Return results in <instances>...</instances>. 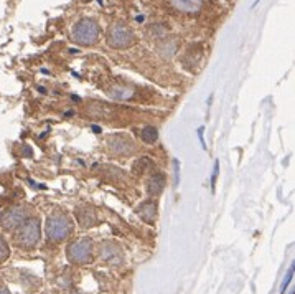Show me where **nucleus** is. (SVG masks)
<instances>
[{
    "instance_id": "f257e3e1",
    "label": "nucleus",
    "mask_w": 295,
    "mask_h": 294,
    "mask_svg": "<svg viewBox=\"0 0 295 294\" xmlns=\"http://www.w3.org/2000/svg\"><path fill=\"white\" fill-rule=\"evenodd\" d=\"M15 245L22 249H33L40 241L41 228L40 220L35 217H28L23 223H20L15 228Z\"/></svg>"
},
{
    "instance_id": "f03ea898",
    "label": "nucleus",
    "mask_w": 295,
    "mask_h": 294,
    "mask_svg": "<svg viewBox=\"0 0 295 294\" xmlns=\"http://www.w3.org/2000/svg\"><path fill=\"white\" fill-rule=\"evenodd\" d=\"M73 40L81 47H94L101 36V27L92 18H81L73 27Z\"/></svg>"
},
{
    "instance_id": "7ed1b4c3",
    "label": "nucleus",
    "mask_w": 295,
    "mask_h": 294,
    "mask_svg": "<svg viewBox=\"0 0 295 294\" xmlns=\"http://www.w3.org/2000/svg\"><path fill=\"white\" fill-rule=\"evenodd\" d=\"M106 41L114 50H127L135 45L137 38H135V33L132 32V28H129L122 22H116L108 28Z\"/></svg>"
},
{
    "instance_id": "20e7f679",
    "label": "nucleus",
    "mask_w": 295,
    "mask_h": 294,
    "mask_svg": "<svg viewBox=\"0 0 295 294\" xmlns=\"http://www.w3.org/2000/svg\"><path fill=\"white\" fill-rule=\"evenodd\" d=\"M46 236L52 241H63L71 235L73 231V222L70 217L65 214H53L46 218Z\"/></svg>"
},
{
    "instance_id": "39448f33",
    "label": "nucleus",
    "mask_w": 295,
    "mask_h": 294,
    "mask_svg": "<svg viewBox=\"0 0 295 294\" xmlns=\"http://www.w3.org/2000/svg\"><path fill=\"white\" fill-rule=\"evenodd\" d=\"M66 255L73 265H87L92 261V241L89 238L74 240L68 245Z\"/></svg>"
},
{
    "instance_id": "423d86ee",
    "label": "nucleus",
    "mask_w": 295,
    "mask_h": 294,
    "mask_svg": "<svg viewBox=\"0 0 295 294\" xmlns=\"http://www.w3.org/2000/svg\"><path fill=\"white\" fill-rule=\"evenodd\" d=\"M30 215L25 207L22 205H14V207L5 208L2 214H0V227L5 231H12L15 230L18 225L23 223Z\"/></svg>"
},
{
    "instance_id": "0eeeda50",
    "label": "nucleus",
    "mask_w": 295,
    "mask_h": 294,
    "mask_svg": "<svg viewBox=\"0 0 295 294\" xmlns=\"http://www.w3.org/2000/svg\"><path fill=\"white\" fill-rule=\"evenodd\" d=\"M108 149L116 155H132L135 152V142L124 133H116L108 137Z\"/></svg>"
},
{
    "instance_id": "6e6552de",
    "label": "nucleus",
    "mask_w": 295,
    "mask_h": 294,
    "mask_svg": "<svg viewBox=\"0 0 295 294\" xmlns=\"http://www.w3.org/2000/svg\"><path fill=\"white\" fill-rule=\"evenodd\" d=\"M99 256H101L103 261H106L111 266H119L124 261L122 248L116 241H103L99 245Z\"/></svg>"
},
{
    "instance_id": "1a4fd4ad",
    "label": "nucleus",
    "mask_w": 295,
    "mask_h": 294,
    "mask_svg": "<svg viewBox=\"0 0 295 294\" xmlns=\"http://www.w3.org/2000/svg\"><path fill=\"white\" fill-rule=\"evenodd\" d=\"M202 56H203V45H202V43H193V45L188 47L185 50V53L181 55L180 63H181V66H183L186 71L194 73V70H196L198 65H200V60H202Z\"/></svg>"
},
{
    "instance_id": "9d476101",
    "label": "nucleus",
    "mask_w": 295,
    "mask_h": 294,
    "mask_svg": "<svg viewBox=\"0 0 295 294\" xmlns=\"http://www.w3.org/2000/svg\"><path fill=\"white\" fill-rule=\"evenodd\" d=\"M180 50V38L178 36H162L160 40H157V53H159L162 58L172 60L175 55L178 53Z\"/></svg>"
},
{
    "instance_id": "9b49d317",
    "label": "nucleus",
    "mask_w": 295,
    "mask_h": 294,
    "mask_svg": "<svg viewBox=\"0 0 295 294\" xmlns=\"http://www.w3.org/2000/svg\"><path fill=\"white\" fill-rule=\"evenodd\" d=\"M76 220L83 228H91L97 223V215L92 207H89V205H83V207L76 208Z\"/></svg>"
},
{
    "instance_id": "f8f14e48",
    "label": "nucleus",
    "mask_w": 295,
    "mask_h": 294,
    "mask_svg": "<svg viewBox=\"0 0 295 294\" xmlns=\"http://www.w3.org/2000/svg\"><path fill=\"white\" fill-rule=\"evenodd\" d=\"M157 202L155 200H145L142 205H139L137 208V214L142 218L143 222L149 223V225H154L157 222Z\"/></svg>"
},
{
    "instance_id": "ddd939ff",
    "label": "nucleus",
    "mask_w": 295,
    "mask_h": 294,
    "mask_svg": "<svg viewBox=\"0 0 295 294\" xmlns=\"http://www.w3.org/2000/svg\"><path fill=\"white\" fill-rule=\"evenodd\" d=\"M165 189V175L162 172H154L147 180V192L150 197H159Z\"/></svg>"
},
{
    "instance_id": "4468645a",
    "label": "nucleus",
    "mask_w": 295,
    "mask_h": 294,
    "mask_svg": "<svg viewBox=\"0 0 295 294\" xmlns=\"http://www.w3.org/2000/svg\"><path fill=\"white\" fill-rule=\"evenodd\" d=\"M172 7L183 14H198L203 9V0H172Z\"/></svg>"
},
{
    "instance_id": "2eb2a0df",
    "label": "nucleus",
    "mask_w": 295,
    "mask_h": 294,
    "mask_svg": "<svg viewBox=\"0 0 295 294\" xmlns=\"http://www.w3.org/2000/svg\"><path fill=\"white\" fill-rule=\"evenodd\" d=\"M154 167V162L152 159L149 157V155H142V157L137 159L134 164H132V172L135 175H143L147 171H150V169Z\"/></svg>"
},
{
    "instance_id": "dca6fc26",
    "label": "nucleus",
    "mask_w": 295,
    "mask_h": 294,
    "mask_svg": "<svg viewBox=\"0 0 295 294\" xmlns=\"http://www.w3.org/2000/svg\"><path fill=\"white\" fill-rule=\"evenodd\" d=\"M139 137H140V141L145 144H155L159 141V131L154 126H145L139 131Z\"/></svg>"
},
{
    "instance_id": "f3484780",
    "label": "nucleus",
    "mask_w": 295,
    "mask_h": 294,
    "mask_svg": "<svg viewBox=\"0 0 295 294\" xmlns=\"http://www.w3.org/2000/svg\"><path fill=\"white\" fill-rule=\"evenodd\" d=\"M167 27L165 25H162V23H157V25H149L147 27V35H149V38H152V40H160L162 36H165L167 35Z\"/></svg>"
},
{
    "instance_id": "a211bd4d",
    "label": "nucleus",
    "mask_w": 295,
    "mask_h": 294,
    "mask_svg": "<svg viewBox=\"0 0 295 294\" xmlns=\"http://www.w3.org/2000/svg\"><path fill=\"white\" fill-rule=\"evenodd\" d=\"M109 95L116 99H129L132 98V91L127 86H114L109 90Z\"/></svg>"
},
{
    "instance_id": "6ab92c4d",
    "label": "nucleus",
    "mask_w": 295,
    "mask_h": 294,
    "mask_svg": "<svg viewBox=\"0 0 295 294\" xmlns=\"http://www.w3.org/2000/svg\"><path fill=\"white\" fill-rule=\"evenodd\" d=\"M10 256V248H9V243L5 241V238L0 235V263L7 261Z\"/></svg>"
},
{
    "instance_id": "aec40b11",
    "label": "nucleus",
    "mask_w": 295,
    "mask_h": 294,
    "mask_svg": "<svg viewBox=\"0 0 295 294\" xmlns=\"http://www.w3.org/2000/svg\"><path fill=\"white\" fill-rule=\"evenodd\" d=\"M293 271H295V268H293V265H292V266H290V270H288V273L285 274V278H284V283H282V287H280V294H285V291H287V286L290 284V281H292Z\"/></svg>"
},
{
    "instance_id": "412c9836",
    "label": "nucleus",
    "mask_w": 295,
    "mask_h": 294,
    "mask_svg": "<svg viewBox=\"0 0 295 294\" xmlns=\"http://www.w3.org/2000/svg\"><path fill=\"white\" fill-rule=\"evenodd\" d=\"M218 174H219V162H215V169H213V177H211V189L215 190V185H216V179H218Z\"/></svg>"
},
{
    "instance_id": "4be33fe9",
    "label": "nucleus",
    "mask_w": 295,
    "mask_h": 294,
    "mask_svg": "<svg viewBox=\"0 0 295 294\" xmlns=\"http://www.w3.org/2000/svg\"><path fill=\"white\" fill-rule=\"evenodd\" d=\"M173 165H175V185H178V180H180V164H178V160H175L173 162Z\"/></svg>"
},
{
    "instance_id": "5701e85b",
    "label": "nucleus",
    "mask_w": 295,
    "mask_h": 294,
    "mask_svg": "<svg viewBox=\"0 0 295 294\" xmlns=\"http://www.w3.org/2000/svg\"><path fill=\"white\" fill-rule=\"evenodd\" d=\"M203 133H205V129H203V128H200V129H198L200 141H202V146H203V149H206V146H205V139H203Z\"/></svg>"
},
{
    "instance_id": "b1692460",
    "label": "nucleus",
    "mask_w": 295,
    "mask_h": 294,
    "mask_svg": "<svg viewBox=\"0 0 295 294\" xmlns=\"http://www.w3.org/2000/svg\"><path fill=\"white\" fill-rule=\"evenodd\" d=\"M23 154L27 155V157H31V154H33V152H31V149L28 146H23Z\"/></svg>"
},
{
    "instance_id": "393cba45",
    "label": "nucleus",
    "mask_w": 295,
    "mask_h": 294,
    "mask_svg": "<svg viewBox=\"0 0 295 294\" xmlns=\"http://www.w3.org/2000/svg\"><path fill=\"white\" fill-rule=\"evenodd\" d=\"M0 294H10V291L5 286H0Z\"/></svg>"
},
{
    "instance_id": "a878e982",
    "label": "nucleus",
    "mask_w": 295,
    "mask_h": 294,
    "mask_svg": "<svg viewBox=\"0 0 295 294\" xmlns=\"http://www.w3.org/2000/svg\"><path fill=\"white\" fill-rule=\"evenodd\" d=\"M259 2H261V0H256V2L253 4V7H256V5H257V4H259Z\"/></svg>"
},
{
    "instance_id": "bb28decb",
    "label": "nucleus",
    "mask_w": 295,
    "mask_h": 294,
    "mask_svg": "<svg viewBox=\"0 0 295 294\" xmlns=\"http://www.w3.org/2000/svg\"><path fill=\"white\" fill-rule=\"evenodd\" d=\"M70 294H79V292H78V291H71Z\"/></svg>"
},
{
    "instance_id": "cd10ccee",
    "label": "nucleus",
    "mask_w": 295,
    "mask_h": 294,
    "mask_svg": "<svg viewBox=\"0 0 295 294\" xmlns=\"http://www.w3.org/2000/svg\"><path fill=\"white\" fill-rule=\"evenodd\" d=\"M228 2H233V0H228Z\"/></svg>"
}]
</instances>
